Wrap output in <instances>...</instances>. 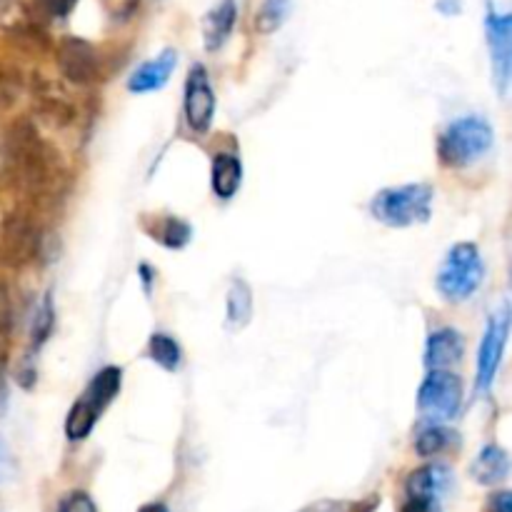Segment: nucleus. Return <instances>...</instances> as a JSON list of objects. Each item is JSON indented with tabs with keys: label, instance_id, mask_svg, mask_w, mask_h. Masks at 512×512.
Returning a JSON list of instances; mask_svg holds the SVG:
<instances>
[{
	"label": "nucleus",
	"instance_id": "1",
	"mask_svg": "<svg viewBox=\"0 0 512 512\" xmlns=\"http://www.w3.org/2000/svg\"><path fill=\"white\" fill-rule=\"evenodd\" d=\"M435 190L428 183H405L383 188L370 198L368 210L385 228H413L428 223L433 215Z\"/></svg>",
	"mask_w": 512,
	"mask_h": 512
},
{
	"label": "nucleus",
	"instance_id": "2",
	"mask_svg": "<svg viewBox=\"0 0 512 512\" xmlns=\"http://www.w3.org/2000/svg\"><path fill=\"white\" fill-rule=\"evenodd\" d=\"M120 388H123V368L120 365H105L103 370H98L65 415V438L70 443H80V440L88 438L108 410V405L118 398Z\"/></svg>",
	"mask_w": 512,
	"mask_h": 512
},
{
	"label": "nucleus",
	"instance_id": "3",
	"mask_svg": "<svg viewBox=\"0 0 512 512\" xmlns=\"http://www.w3.org/2000/svg\"><path fill=\"white\" fill-rule=\"evenodd\" d=\"M495 145V130L483 115L453 120L438 138V160L443 168L463 170L478 163Z\"/></svg>",
	"mask_w": 512,
	"mask_h": 512
},
{
	"label": "nucleus",
	"instance_id": "4",
	"mask_svg": "<svg viewBox=\"0 0 512 512\" xmlns=\"http://www.w3.org/2000/svg\"><path fill=\"white\" fill-rule=\"evenodd\" d=\"M43 250V230L35 215L15 200H0V265L23 268Z\"/></svg>",
	"mask_w": 512,
	"mask_h": 512
},
{
	"label": "nucleus",
	"instance_id": "5",
	"mask_svg": "<svg viewBox=\"0 0 512 512\" xmlns=\"http://www.w3.org/2000/svg\"><path fill=\"white\" fill-rule=\"evenodd\" d=\"M485 280V260L475 243H455L445 255L435 285L448 303H465L480 290Z\"/></svg>",
	"mask_w": 512,
	"mask_h": 512
},
{
	"label": "nucleus",
	"instance_id": "6",
	"mask_svg": "<svg viewBox=\"0 0 512 512\" xmlns=\"http://www.w3.org/2000/svg\"><path fill=\"white\" fill-rule=\"evenodd\" d=\"M465 388L463 378L450 373L448 368L428 370L425 380L418 388V413L428 423H445L453 420L463 408Z\"/></svg>",
	"mask_w": 512,
	"mask_h": 512
},
{
	"label": "nucleus",
	"instance_id": "7",
	"mask_svg": "<svg viewBox=\"0 0 512 512\" xmlns=\"http://www.w3.org/2000/svg\"><path fill=\"white\" fill-rule=\"evenodd\" d=\"M510 335V305L505 303L498 313L490 315L488 325H485L483 340L478 348V373H475V388L478 393H488L495 383L500 363H503L505 345H508Z\"/></svg>",
	"mask_w": 512,
	"mask_h": 512
},
{
	"label": "nucleus",
	"instance_id": "8",
	"mask_svg": "<svg viewBox=\"0 0 512 512\" xmlns=\"http://www.w3.org/2000/svg\"><path fill=\"white\" fill-rule=\"evenodd\" d=\"M215 90L210 83L208 68L203 63H193L188 70V78H185V90H183V115L185 125L193 130L195 135H205L213 125L215 118Z\"/></svg>",
	"mask_w": 512,
	"mask_h": 512
},
{
	"label": "nucleus",
	"instance_id": "9",
	"mask_svg": "<svg viewBox=\"0 0 512 512\" xmlns=\"http://www.w3.org/2000/svg\"><path fill=\"white\" fill-rule=\"evenodd\" d=\"M485 38H488L495 88L505 98L512 78V15L500 13L495 3H488L485 13Z\"/></svg>",
	"mask_w": 512,
	"mask_h": 512
},
{
	"label": "nucleus",
	"instance_id": "10",
	"mask_svg": "<svg viewBox=\"0 0 512 512\" xmlns=\"http://www.w3.org/2000/svg\"><path fill=\"white\" fill-rule=\"evenodd\" d=\"M58 68L73 85H93L100 78H105L103 58H100L98 48L85 38H75V35L60 40Z\"/></svg>",
	"mask_w": 512,
	"mask_h": 512
},
{
	"label": "nucleus",
	"instance_id": "11",
	"mask_svg": "<svg viewBox=\"0 0 512 512\" xmlns=\"http://www.w3.org/2000/svg\"><path fill=\"white\" fill-rule=\"evenodd\" d=\"M175 68H178V50L165 48L163 53L155 55L153 60H145V63H140L138 68L130 73L128 90L133 95L155 93V90L165 88V83H168Z\"/></svg>",
	"mask_w": 512,
	"mask_h": 512
},
{
	"label": "nucleus",
	"instance_id": "12",
	"mask_svg": "<svg viewBox=\"0 0 512 512\" xmlns=\"http://www.w3.org/2000/svg\"><path fill=\"white\" fill-rule=\"evenodd\" d=\"M465 355V338L455 328H438L425 340L423 363L428 370L453 368L463 360Z\"/></svg>",
	"mask_w": 512,
	"mask_h": 512
},
{
	"label": "nucleus",
	"instance_id": "13",
	"mask_svg": "<svg viewBox=\"0 0 512 512\" xmlns=\"http://www.w3.org/2000/svg\"><path fill=\"white\" fill-rule=\"evenodd\" d=\"M453 485V470L443 463H428L415 468L405 478L408 498H443Z\"/></svg>",
	"mask_w": 512,
	"mask_h": 512
},
{
	"label": "nucleus",
	"instance_id": "14",
	"mask_svg": "<svg viewBox=\"0 0 512 512\" xmlns=\"http://www.w3.org/2000/svg\"><path fill=\"white\" fill-rule=\"evenodd\" d=\"M238 23V0H220L203 18V45L208 53H218L233 35Z\"/></svg>",
	"mask_w": 512,
	"mask_h": 512
},
{
	"label": "nucleus",
	"instance_id": "15",
	"mask_svg": "<svg viewBox=\"0 0 512 512\" xmlns=\"http://www.w3.org/2000/svg\"><path fill=\"white\" fill-rule=\"evenodd\" d=\"M140 223H143L148 238H153L155 243H160L168 250H183L193 240V225L188 220L178 218V215H148Z\"/></svg>",
	"mask_w": 512,
	"mask_h": 512
},
{
	"label": "nucleus",
	"instance_id": "16",
	"mask_svg": "<svg viewBox=\"0 0 512 512\" xmlns=\"http://www.w3.org/2000/svg\"><path fill=\"white\" fill-rule=\"evenodd\" d=\"M510 475V455L508 450L500 445L490 443L475 455L473 465H470V478L483 488H493V485L505 483Z\"/></svg>",
	"mask_w": 512,
	"mask_h": 512
},
{
	"label": "nucleus",
	"instance_id": "17",
	"mask_svg": "<svg viewBox=\"0 0 512 512\" xmlns=\"http://www.w3.org/2000/svg\"><path fill=\"white\" fill-rule=\"evenodd\" d=\"M243 185V163L233 153L213 155L210 163V188L220 200H233Z\"/></svg>",
	"mask_w": 512,
	"mask_h": 512
},
{
	"label": "nucleus",
	"instance_id": "18",
	"mask_svg": "<svg viewBox=\"0 0 512 512\" xmlns=\"http://www.w3.org/2000/svg\"><path fill=\"white\" fill-rule=\"evenodd\" d=\"M253 320V288L243 278L230 280L225 295V328L230 333H240Z\"/></svg>",
	"mask_w": 512,
	"mask_h": 512
},
{
	"label": "nucleus",
	"instance_id": "19",
	"mask_svg": "<svg viewBox=\"0 0 512 512\" xmlns=\"http://www.w3.org/2000/svg\"><path fill=\"white\" fill-rule=\"evenodd\" d=\"M455 440H458V433L445 428L443 423H425L415 435V453L420 458H435V455L450 450Z\"/></svg>",
	"mask_w": 512,
	"mask_h": 512
},
{
	"label": "nucleus",
	"instance_id": "20",
	"mask_svg": "<svg viewBox=\"0 0 512 512\" xmlns=\"http://www.w3.org/2000/svg\"><path fill=\"white\" fill-rule=\"evenodd\" d=\"M148 358L153 360L158 368H163L165 373H178L180 365H183V348H180L178 340L168 333H153L148 338Z\"/></svg>",
	"mask_w": 512,
	"mask_h": 512
},
{
	"label": "nucleus",
	"instance_id": "21",
	"mask_svg": "<svg viewBox=\"0 0 512 512\" xmlns=\"http://www.w3.org/2000/svg\"><path fill=\"white\" fill-rule=\"evenodd\" d=\"M55 330V300L53 293H45L43 300L38 303L33 313V323H30V353H38L45 343L50 340Z\"/></svg>",
	"mask_w": 512,
	"mask_h": 512
},
{
	"label": "nucleus",
	"instance_id": "22",
	"mask_svg": "<svg viewBox=\"0 0 512 512\" xmlns=\"http://www.w3.org/2000/svg\"><path fill=\"white\" fill-rule=\"evenodd\" d=\"M380 505L378 495H368L363 500H315L298 512H375Z\"/></svg>",
	"mask_w": 512,
	"mask_h": 512
},
{
	"label": "nucleus",
	"instance_id": "23",
	"mask_svg": "<svg viewBox=\"0 0 512 512\" xmlns=\"http://www.w3.org/2000/svg\"><path fill=\"white\" fill-rule=\"evenodd\" d=\"M288 10L290 0H263L255 25H258L260 33H275L285 23V18H288Z\"/></svg>",
	"mask_w": 512,
	"mask_h": 512
},
{
	"label": "nucleus",
	"instance_id": "24",
	"mask_svg": "<svg viewBox=\"0 0 512 512\" xmlns=\"http://www.w3.org/2000/svg\"><path fill=\"white\" fill-rule=\"evenodd\" d=\"M58 512H98L95 500L85 490H73L58 503Z\"/></svg>",
	"mask_w": 512,
	"mask_h": 512
},
{
	"label": "nucleus",
	"instance_id": "25",
	"mask_svg": "<svg viewBox=\"0 0 512 512\" xmlns=\"http://www.w3.org/2000/svg\"><path fill=\"white\" fill-rule=\"evenodd\" d=\"M400 512H443L440 498H408Z\"/></svg>",
	"mask_w": 512,
	"mask_h": 512
},
{
	"label": "nucleus",
	"instance_id": "26",
	"mask_svg": "<svg viewBox=\"0 0 512 512\" xmlns=\"http://www.w3.org/2000/svg\"><path fill=\"white\" fill-rule=\"evenodd\" d=\"M75 3H78V0H38L40 8L48 15H53V18H65V15L75 8Z\"/></svg>",
	"mask_w": 512,
	"mask_h": 512
},
{
	"label": "nucleus",
	"instance_id": "27",
	"mask_svg": "<svg viewBox=\"0 0 512 512\" xmlns=\"http://www.w3.org/2000/svg\"><path fill=\"white\" fill-rule=\"evenodd\" d=\"M485 512H512V493L510 490H498L485 503Z\"/></svg>",
	"mask_w": 512,
	"mask_h": 512
},
{
	"label": "nucleus",
	"instance_id": "28",
	"mask_svg": "<svg viewBox=\"0 0 512 512\" xmlns=\"http://www.w3.org/2000/svg\"><path fill=\"white\" fill-rule=\"evenodd\" d=\"M103 3L108 8V13L115 15V18H130L138 0H103Z\"/></svg>",
	"mask_w": 512,
	"mask_h": 512
},
{
	"label": "nucleus",
	"instance_id": "29",
	"mask_svg": "<svg viewBox=\"0 0 512 512\" xmlns=\"http://www.w3.org/2000/svg\"><path fill=\"white\" fill-rule=\"evenodd\" d=\"M138 275H140V283H143V290L145 293H150L153 290V280H155V268L148 263H140L138 265Z\"/></svg>",
	"mask_w": 512,
	"mask_h": 512
},
{
	"label": "nucleus",
	"instance_id": "30",
	"mask_svg": "<svg viewBox=\"0 0 512 512\" xmlns=\"http://www.w3.org/2000/svg\"><path fill=\"white\" fill-rule=\"evenodd\" d=\"M438 10L445 15L460 13V0H438Z\"/></svg>",
	"mask_w": 512,
	"mask_h": 512
},
{
	"label": "nucleus",
	"instance_id": "31",
	"mask_svg": "<svg viewBox=\"0 0 512 512\" xmlns=\"http://www.w3.org/2000/svg\"><path fill=\"white\" fill-rule=\"evenodd\" d=\"M138 512H170V510H168V505H163V503H148V505H143Z\"/></svg>",
	"mask_w": 512,
	"mask_h": 512
},
{
	"label": "nucleus",
	"instance_id": "32",
	"mask_svg": "<svg viewBox=\"0 0 512 512\" xmlns=\"http://www.w3.org/2000/svg\"><path fill=\"white\" fill-rule=\"evenodd\" d=\"M0 175H3V135H0Z\"/></svg>",
	"mask_w": 512,
	"mask_h": 512
},
{
	"label": "nucleus",
	"instance_id": "33",
	"mask_svg": "<svg viewBox=\"0 0 512 512\" xmlns=\"http://www.w3.org/2000/svg\"><path fill=\"white\" fill-rule=\"evenodd\" d=\"M0 465H3V445H0Z\"/></svg>",
	"mask_w": 512,
	"mask_h": 512
}]
</instances>
